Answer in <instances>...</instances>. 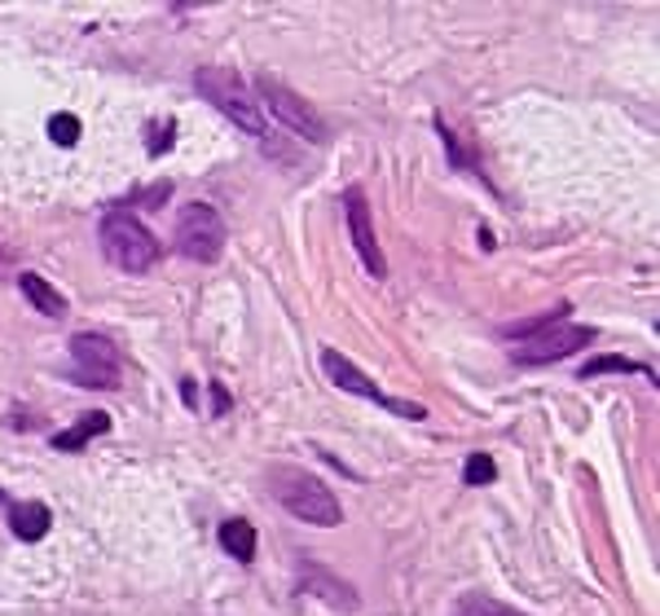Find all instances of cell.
Returning <instances> with one entry per match:
<instances>
[{"label":"cell","instance_id":"obj_1","mask_svg":"<svg viewBox=\"0 0 660 616\" xmlns=\"http://www.w3.org/2000/svg\"><path fill=\"white\" fill-rule=\"evenodd\" d=\"M264 480H269V493L277 498V506L291 511L295 520L317 524V528H335V524H344L340 498L330 493V484H321L312 471H299V467H273Z\"/></svg>","mask_w":660,"mask_h":616},{"label":"cell","instance_id":"obj_22","mask_svg":"<svg viewBox=\"0 0 660 616\" xmlns=\"http://www.w3.org/2000/svg\"><path fill=\"white\" fill-rule=\"evenodd\" d=\"M181 397H185V406H194V379L181 384Z\"/></svg>","mask_w":660,"mask_h":616},{"label":"cell","instance_id":"obj_16","mask_svg":"<svg viewBox=\"0 0 660 616\" xmlns=\"http://www.w3.org/2000/svg\"><path fill=\"white\" fill-rule=\"evenodd\" d=\"M454 616H524V612H515L511 603H502L493 594H463L458 607H454Z\"/></svg>","mask_w":660,"mask_h":616},{"label":"cell","instance_id":"obj_21","mask_svg":"<svg viewBox=\"0 0 660 616\" xmlns=\"http://www.w3.org/2000/svg\"><path fill=\"white\" fill-rule=\"evenodd\" d=\"M212 401H216V414H225V410H229V392H225V384H212Z\"/></svg>","mask_w":660,"mask_h":616},{"label":"cell","instance_id":"obj_6","mask_svg":"<svg viewBox=\"0 0 660 616\" xmlns=\"http://www.w3.org/2000/svg\"><path fill=\"white\" fill-rule=\"evenodd\" d=\"M321 370H326V379L335 384L340 392H353V397H362V401H371V406H379V410H392V414H401V419H428V410L419 406V401H397L392 392H384L362 366H353L344 353H335V349H321Z\"/></svg>","mask_w":660,"mask_h":616},{"label":"cell","instance_id":"obj_10","mask_svg":"<svg viewBox=\"0 0 660 616\" xmlns=\"http://www.w3.org/2000/svg\"><path fill=\"white\" fill-rule=\"evenodd\" d=\"M295 594H312L317 603H330L335 612H357L362 607V594L357 585H349L335 568H326V563H299V577H295Z\"/></svg>","mask_w":660,"mask_h":616},{"label":"cell","instance_id":"obj_9","mask_svg":"<svg viewBox=\"0 0 660 616\" xmlns=\"http://www.w3.org/2000/svg\"><path fill=\"white\" fill-rule=\"evenodd\" d=\"M344 216H349V238H353V251L362 255L366 273L371 277H388V260L379 251V238H375V212H371V198L362 185H349L344 190Z\"/></svg>","mask_w":660,"mask_h":616},{"label":"cell","instance_id":"obj_15","mask_svg":"<svg viewBox=\"0 0 660 616\" xmlns=\"http://www.w3.org/2000/svg\"><path fill=\"white\" fill-rule=\"evenodd\" d=\"M577 375H581V379H594V375H647V379H656V370H651V366L629 362V357H616V353H607V357H590Z\"/></svg>","mask_w":660,"mask_h":616},{"label":"cell","instance_id":"obj_13","mask_svg":"<svg viewBox=\"0 0 660 616\" xmlns=\"http://www.w3.org/2000/svg\"><path fill=\"white\" fill-rule=\"evenodd\" d=\"M19 290H23V299L36 308V313H45V318H67V295H62L54 282H45L41 273H19Z\"/></svg>","mask_w":660,"mask_h":616},{"label":"cell","instance_id":"obj_7","mask_svg":"<svg viewBox=\"0 0 660 616\" xmlns=\"http://www.w3.org/2000/svg\"><path fill=\"white\" fill-rule=\"evenodd\" d=\"M255 98H260V111H264V119L273 115L277 124H286L291 133H299L304 141H326L330 137V128L321 124V115L295 93V89H286V84H277L273 76H260L255 80V89H251Z\"/></svg>","mask_w":660,"mask_h":616},{"label":"cell","instance_id":"obj_3","mask_svg":"<svg viewBox=\"0 0 660 616\" xmlns=\"http://www.w3.org/2000/svg\"><path fill=\"white\" fill-rule=\"evenodd\" d=\"M98 242H102V255L124 269V273H146L159 264V238L133 216V212H106L102 225H98Z\"/></svg>","mask_w":660,"mask_h":616},{"label":"cell","instance_id":"obj_4","mask_svg":"<svg viewBox=\"0 0 660 616\" xmlns=\"http://www.w3.org/2000/svg\"><path fill=\"white\" fill-rule=\"evenodd\" d=\"M172 247L194 264H216L225 251V220L207 203H185L172 220Z\"/></svg>","mask_w":660,"mask_h":616},{"label":"cell","instance_id":"obj_14","mask_svg":"<svg viewBox=\"0 0 660 616\" xmlns=\"http://www.w3.org/2000/svg\"><path fill=\"white\" fill-rule=\"evenodd\" d=\"M216 537H220V550H225L229 559H238V563H251V559H255V528H251L247 520H225Z\"/></svg>","mask_w":660,"mask_h":616},{"label":"cell","instance_id":"obj_8","mask_svg":"<svg viewBox=\"0 0 660 616\" xmlns=\"http://www.w3.org/2000/svg\"><path fill=\"white\" fill-rule=\"evenodd\" d=\"M585 344H594V327L550 322V327H542L537 335L520 340V344H515V353H511V362H515V366H550V362H559V357L581 353Z\"/></svg>","mask_w":660,"mask_h":616},{"label":"cell","instance_id":"obj_17","mask_svg":"<svg viewBox=\"0 0 660 616\" xmlns=\"http://www.w3.org/2000/svg\"><path fill=\"white\" fill-rule=\"evenodd\" d=\"M568 318V304H559V308H550L546 318H528V322H515V327H502V340H528V335H537L542 327H550V322H564Z\"/></svg>","mask_w":660,"mask_h":616},{"label":"cell","instance_id":"obj_20","mask_svg":"<svg viewBox=\"0 0 660 616\" xmlns=\"http://www.w3.org/2000/svg\"><path fill=\"white\" fill-rule=\"evenodd\" d=\"M172 137H177V124H172V119H155V124H150V137H146L150 155H155V159H159V155H168Z\"/></svg>","mask_w":660,"mask_h":616},{"label":"cell","instance_id":"obj_5","mask_svg":"<svg viewBox=\"0 0 660 616\" xmlns=\"http://www.w3.org/2000/svg\"><path fill=\"white\" fill-rule=\"evenodd\" d=\"M120 375H124V357H120L115 340L93 335V331L71 335V379L80 388L111 392V388H120Z\"/></svg>","mask_w":660,"mask_h":616},{"label":"cell","instance_id":"obj_23","mask_svg":"<svg viewBox=\"0 0 660 616\" xmlns=\"http://www.w3.org/2000/svg\"><path fill=\"white\" fill-rule=\"evenodd\" d=\"M0 502H5V489H0Z\"/></svg>","mask_w":660,"mask_h":616},{"label":"cell","instance_id":"obj_2","mask_svg":"<svg viewBox=\"0 0 660 616\" xmlns=\"http://www.w3.org/2000/svg\"><path fill=\"white\" fill-rule=\"evenodd\" d=\"M194 93L203 98V102H212L234 128H242L247 137H260L264 133V111H260V102H255V93H251V84L238 76V71H229V67H198L194 71Z\"/></svg>","mask_w":660,"mask_h":616},{"label":"cell","instance_id":"obj_19","mask_svg":"<svg viewBox=\"0 0 660 616\" xmlns=\"http://www.w3.org/2000/svg\"><path fill=\"white\" fill-rule=\"evenodd\" d=\"M493 476H498V467H493L489 454H471L467 467H463V484H467V489H480V484H489Z\"/></svg>","mask_w":660,"mask_h":616},{"label":"cell","instance_id":"obj_18","mask_svg":"<svg viewBox=\"0 0 660 616\" xmlns=\"http://www.w3.org/2000/svg\"><path fill=\"white\" fill-rule=\"evenodd\" d=\"M80 137H84V124L76 115H54L49 119V141L54 146H80Z\"/></svg>","mask_w":660,"mask_h":616},{"label":"cell","instance_id":"obj_12","mask_svg":"<svg viewBox=\"0 0 660 616\" xmlns=\"http://www.w3.org/2000/svg\"><path fill=\"white\" fill-rule=\"evenodd\" d=\"M106 432H111V414H102V410H84V414L76 419V427H67V432L49 436V445H54V449H62V454H80L93 436H106Z\"/></svg>","mask_w":660,"mask_h":616},{"label":"cell","instance_id":"obj_11","mask_svg":"<svg viewBox=\"0 0 660 616\" xmlns=\"http://www.w3.org/2000/svg\"><path fill=\"white\" fill-rule=\"evenodd\" d=\"M5 520H10V533H14L19 541H41V537H49V528H54V511H49L45 502H10Z\"/></svg>","mask_w":660,"mask_h":616}]
</instances>
